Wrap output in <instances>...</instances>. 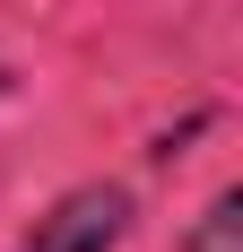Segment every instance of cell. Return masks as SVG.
<instances>
[{
  "instance_id": "obj_1",
  "label": "cell",
  "mask_w": 243,
  "mask_h": 252,
  "mask_svg": "<svg viewBox=\"0 0 243 252\" xmlns=\"http://www.w3.org/2000/svg\"><path fill=\"white\" fill-rule=\"evenodd\" d=\"M122 218H130L122 191H78V200H61L44 226L26 235V252H104L122 235Z\"/></svg>"
}]
</instances>
